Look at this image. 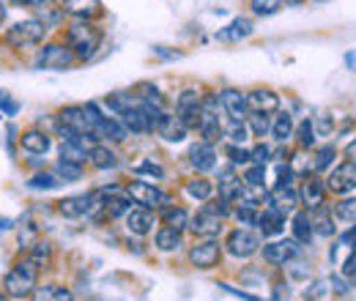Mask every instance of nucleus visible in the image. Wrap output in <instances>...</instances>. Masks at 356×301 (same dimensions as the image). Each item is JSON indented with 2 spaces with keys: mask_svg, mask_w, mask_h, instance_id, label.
<instances>
[{
  "mask_svg": "<svg viewBox=\"0 0 356 301\" xmlns=\"http://www.w3.org/2000/svg\"><path fill=\"white\" fill-rule=\"evenodd\" d=\"M264 181H266V170H264V165H252L250 170L244 172V184H261V186H264Z\"/></svg>",
  "mask_w": 356,
  "mask_h": 301,
  "instance_id": "50",
  "label": "nucleus"
},
{
  "mask_svg": "<svg viewBox=\"0 0 356 301\" xmlns=\"http://www.w3.org/2000/svg\"><path fill=\"white\" fill-rule=\"evenodd\" d=\"M200 134L206 137V143H217L222 137V124H220V110H217V96H209L203 101V113H200Z\"/></svg>",
  "mask_w": 356,
  "mask_h": 301,
  "instance_id": "11",
  "label": "nucleus"
},
{
  "mask_svg": "<svg viewBox=\"0 0 356 301\" xmlns=\"http://www.w3.org/2000/svg\"><path fill=\"white\" fill-rule=\"evenodd\" d=\"M0 299H3V296H0Z\"/></svg>",
  "mask_w": 356,
  "mask_h": 301,
  "instance_id": "63",
  "label": "nucleus"
},
{
  "mask_svg": "<svg viewBox=\"0 0 356 301\" xmlns=\"http://www.w3.org/2000/svg\"><path fill=\"white\" fill-rule=\"evenodd\" d=\"M285 216H288V211H282V209H277V206L271 203L264 214H258V227H261V233H264V236H280V233L285 230Z\"/></svg>",
  "mask_w": 356,
  "mask_h": 301,
  "instance_id": "21",
  "label": "nucleus"
},
{
  "mask_svg": "<svg viewBox=\"0 0 356 301\" xmlns=\"http://www.w3.org/2000/svg\"><path fill=\"white\" fill-rule=\"evenodd\" d=\"M3 19H6V6H3V0H0V25H3Z\"/></svg>",
  "mask_w": 356,
  "mask_h": 301,
  "instance_id": "62",
  "label": "nucleus"
},
{
  "mask_svg": "<svg viewBox=\"0 0 356 301\" xmlns=\"http://www.w3.org/2000/svg\"><path fill=\"white\" fill-rule=\"evenodd\" d=\"M334 216H337V219H343L346 225H354L356 222V197H346V200H340V203H337V209H334Z\"/></svg>",
  "mask_w": 356,
  "mask_h": 301,
  "instance_id": "41",
  "label": "nucleus"
},
{
  "mask_svg": "<svg viewBox=\"0 0 356 301\" xmlns=\"http://www.w3.org/2000/svg\"><path fill=\"white\" fill-rule=\"evenodd\" d=\"M329 288H332V279H321V282H315L310 291H305V296L307 299H323V296H329Z\"/></svg>",
  "mask_w": 356,
  "mask_h": 301,
  "instance_id": "49",
  "label": "nucleus"
},
{
  "mask_svg": "<svg viewBox=\"0 0 356 301\" xmlns=\"http://www.w3.org/2000/svg\"><path fill=\"white\" fill-rule=\"evenodd\" d=\"M282 296H288V285H274L271 299H282Z\"/></svg>",
  "mask_w": 356,
  "mask_h": 301,
  "instance_id": "58",
  "label": "nucleus"
},
{
  "mask_svg": "<svg viewBox=\"0 0 356 301\" xmlns=\"http://www.w3.org/2000/svg\"><path fill=\"white\" fill-rule=\"evenodd\" d=\"M220 258H222V247L214 238H206V241H200V244H195L189 250V260L197 268H214L220 263Z\"/></svg>",
  "mask_w": 356,
  "mask_h": 301,
  "instance_id": "13",
  "label": "nucleus"
},
{
  "mask_svg": "<svg viewBox=\"0 0 356 301\" xmlns=\"http://www.w3.org/2000/svg\"><path fill=\"white\" fill-rule=\"evenodd\" d=\"M134 172H137V175H154V178H165V170H162L156 162H148V159H145V162H140V165L134 168Z\"/></svg>",
  "mask_w": 356,
  "mask_h": 301,
  "instance_id": "47",
  "label": "nucleus"
},
{
  "mask_svg": "<svg viewBox=\"0 0 356 301\" xmlns=\"http://www.w3.org/2000/svg\"><path fill=\"white\" fill-rule=\"evenodd\" d=\"M315 124H312L310 118H305L302 124H299V129H296V140H299V145L302 148H312L315 145Z\"/></svg>",
  "mask_w": 356,
  "mask_h": 301,
  "instance_id": "40",
  "label": "nucleus"
},
{
  "mask_svg": "<svg viewBox=\"0 0 356 301\" xmlns=\"http://www.w3.org/2000/svg\"><path fill=\"white\" fill-rule=\"evenodd\" d=\"M74 63V52L69 44H47L44 49H39L33 66L36 69H52V72H60V69H69Z\"/></svg>",
  "mask_w": 356,
  "mask_h": 301,
  "instance_id": "5",
  "label": "nucleus"
},
{
  "mask_svg": "<svg viewBox=\"0 0 356 301\" xmlns=\"http://www.w3.org/2000/svg\"><path fill=\"white\" fill-rule=\"evenodd\" d=\"M250 6H252V14H258V17H271V14H277V11L285 6V0H250Z\"/></svg>",
  "mask_w": 356,
  "mask_h": 301,
  "instance_id": "39",
  "label": "nucleus"
},
{
  "mask_svg": "<svg viewBox=\"0 0 356 301\" xmlns=\"http://www.w3.org/2000/svg\"><path fill=\"white\" fill-rule=\"evenodd\" d=\"M39 299H60V301H69V299H72V293H69L66 288H58V285H49V288H42V293H39Z\"/></svg>",
  "mask_w": 356,
  "mask_h": 301,
  "instance_id": "46",
  "label": "nucleus"
},
{
  "mask_svg": "<svg viewBox=\"0 0 356 301\" xmlns=\"http://www.w3.org/2000/svg\"><path fill=\"white\" fill-rule=\"evenodd\" d=\"M63 11L77 19H96L102 17V0H63Z\"/></svg>",
  "mask_w": 356,
  "mask_h": 301,
  "instance_id": "22",
  "label": "nucleus"
},
{
  "mask_svg": "<svg viewBox=\"0 0 356 301\" xmlns=\"http://www.w3.org/2000/svg\"><path fill=\"white\" fill-rule=\"evenodd\" d=\"M312 236H315V233H312L310 214H307V211H299V214L293 216V238H296L299 244H310Z\"/></svg>",
  "mask_w": 356,
  "mask_h": 301,
  "instance_id": "32",
  "label": "nucleus"
},
{
  "mask_svg": "<svg viewBox=\"0 0 356 301\" xmlns=\"http://www.w3.org/2000/svg\"><path fill=\"white\" fill-rule=\"evenodd\" d=\"M88 159L96 170H115L118 168V156L104 145H90Z\"/></svg>",
  "mask_w": 356,
  "mask_h": 301,
  "instance_id": "26",
  "label": "nucleus"
},
{
  "mask_svg": "<svg viewBox=\"0 0 356 301\" xmlns=\"http://www.w3.org/2000/svg\"><path fill=\"white\" fill-rule=\"evenodd\" d=\"M8 227H11V219H6V216H3V219H0V233H3V230H8Z\"/></svg>",
  "mask_w": 356,
  "mask_h": 301,
  "instance_id": "61",
  "label": "nucleus"
},
{
  "mask_svg": "<svg viewBox=\"0 0 356 301\" xmlns=\"http://www.w3.org/2000/svg\"><path fill=\"white\" fill-rule=\"evenodd\" d=\"M129 197L134 203L145 206V209H165L170 203V195H165L162 189H156L154 184H145V181H132L129 184Z\"/></svg>",
  "mask_w": 356,
  "mask_h": 301,
  "instance_id": "10",
  "label": "nucleus"
},
{
  "mask_svg": "<svg viewBox=\"0 0 356 301\" xmlns=\"http://www.w3.org/2000/svg\"><path fill=\"white\" fill-rule=\"evenodd\" d=\"M0 110H3L6 115H17V110H19V104H17L14 99H8L6 93H0Z\"/></svg>",
  "mask_w": 356,
  "mask_h": 301,
  "instance_id": "54",
  "label": "nucleus"
},
{
  "mask_svg": "<svg viewBox=\"0 0 356 301\" xmlns=\"http://www.w3.org/2000/svg\"><path fill=\"white\" fill-rule=\"evenodd\" d=\"M63 181H60V175H52V172H36L31 181H28V186L31 189H44V192H49V189H58Z\"/></svg>",
  "mask_w": 356,
  "mask_h": 301,
  "instance_id": "36",
  "label": "nucleus"
},
{
  "mask_svg": "<svg viewBox=\"0 0 356 301\" xmlns=\"http://www.w3.org/2000/svg\"><path fill=\"white\" fill-rule=\"evenodd\" d=\"M118 115H121V124L127 127V131H132V134H148L151 131V121H148L140 99H134L132 104H127Z\"/></svg>",
  "mask_w": 356,
  "mask_h": 301,
  "instance_id": "15",
  "label": "nucleus"
},
{
  "mask_svg": "<svg viewBox=\"0 0 356 301\" xmlns=\"http://www.w3.org/2000/svg\"><path fill=\"white\" fill-rule=\"evenodd\" d=\"M227 137H230L236 145H241V143H247L250 129H247V124H244V121H233V124H230V129H227Z\"/></svg>",
  "mask_w": 356,
  "mask_h": 301,
  "instance_id": "45",
  "label": "nucleus"
},
{
  "mask_svg": "<svg viewBox=\"0 0 356 301\" xmlns=\"http://www.w3.org/2000/svg\"><path fill=\"white\" fill-rule=\"evenodd\" d=\"M323 195H326V186L321 181H305V189H302V200L307 209H318L323 206Z\"/></svg>",
  "mask_w": 356,
  "mask_h": 301,
  "instance_id": "30",
  "label": "nucleus"
},
{
  "mask_svg": "<svg viewBox=\"0 0 356 301\" xmlns=\"http://www.w3.org/2000/svg\"><path fill=\"white\" fill-rule=\"evenodd\" d=\"M268 203H274V206L282 209V211H291V209L299 203V195L293 192L291 184H288V186H274V192L268 195Z\"/></svg>",
  "mask_w": 356,
  "mask_h": 301,
  "instance_id": "27",
  "label": "nucleus"
},
{
  "mask_svg": "<svg viewBox=\"0 0 356 301\" xmlns=\"http://www.w3.org/2000/svg\"><path fill=\"white\" fill-rule=\"evenodd\" d=\"M47 22L42 19H25V22H17L6 31V44L14 47V49H28V47H39L47 36Z\"/></svg>",
  "mask_w": 356,
  "mask_h": 301,
  "instance_id": "3",
  "label": "nucleus"
},
{
  "mask_svg": "<svg viewBox=\"0 0 356 301\" xmlns=\"http://www.w3.org/2000/svg\"><path fill=\"white\" fill-rule=\"evenodd\" d=\"M310 222H312V233H318V236H323V238L334 236V225H332V216L326 214V209H323V206L312 209Z\"/></svg>",
  "mask_w": 356,
  "mask_h": 301,
  "instance_id": "29",
  "label": "nucleus"
},
{
  "mask_svg": "<svg viewBox=\"0 0 356 301\" xmlns=\"http://www.w3.org/2000/svg\"><path fill=\"white\" fill-rule=\"evenodd\" d=\"M268 156H271V151H268L266 145H255V148L250 151V162H252V165H266Z\"/></svg>",
  "mask_w": 356,
  "mask_h": 301,
  "instance_id": "52",
  "label": "nucleus"
},
{
  "mask_svg": "<svg viewBox=\"0 0 356 301\" xmlns=\"http://www.w3.org/2000/svg\"><path fill=\"white\" fill-rule=\"evenodd\" d=\"M302 247L296 238H285V241H271V244H264V260L271 263V266H285L291 260L299 258Z\"/></svg>",
  "mask_w": 356,
  "mask_h": 301,
  "instance_id": "12",
  "label": "nucleus"
},
{
  "mask_svg": "<svg viewBox=\"0 0 356 301\" xmlns=\"http://www.w3.org/2000/svg\"><path fill=\"white\" fill-rule=\"evenodd\" d=\"M247 124H250V131H252L255 137H264L266 131H271L268 113H255V110H250V115H247Z\"/></svg>",
  "mask_w": 356,
  "mask_h": 301,
  "instance_id": "35",
  "label": "nucleus"
},
{
  "mask_svg": "<svg viewBox=\"0 0 356 301\" xmlns=\"http://www.w3.org/2000/svg\"><path fill=\"white\" fill-rule=\"evenodd\" d=\"M189 165L197 172L214 170V168H217V151H214V145H211V143H197V145H192V151H189Z\"/></svg>",
  "mask_w": 356,
  "mask_h": 301,
  "instance_id": "19",
  "label": "nucleus"
},
{
  "mask_svg": "<svg viewBox=\"0 0 356 301\" xmlns=\"http://www.w3.org/2000/svg\"><path fill=\"white\" fill-rule=\"evenodd\" d=\"M86 110V115H88V121H90V127L96 129V134L99 137H107V140H115V143H121V140H127V127L124 124H118L115 118H110V115H104L93 101L90 104H86L83 107Z\"/></svg>",
  "mask_w": 356,
  "mask_h": 301,
  "instance_id": "4",
  "label": "nucleus"
},
{
  "mask_svg": "<svg viewBox=\"0 0 356 301\" xmlns=\"http://www.w3.org/2000/svg\"><path fill=\"white\" fill-rule=\"evenodd\" d=\"M28 250H31V258L36 260L39 266L52 258V244H49V241H36V244H33V247H28Z\"/></svg>",
  "mask_w": 356,
  "mask_h": 301,
  "instance_id": "44",
  "label": "nucleus"
},
{
  "mask_svg": "<svg viewBox=\"0 0 356 301\" xmlns=\"http://www.w3.org/2000/svg\"><path fill=\"white\" fill-rule=\"evenodd\" d=\"M11 3L19 8H44L49 0H11Z\"/></svg>",
  "mask_w": 356,
  "mask_h": 301,
  "instance_id": "57",
  "label": "nucleus"
},
{
  "mask_svg": "<svg viewBox=\"0 0 356 301\" xmlns=\"http://www.w3.org/2000/svg\"><path fill=\"white\" fill-rule=\"evenodd\" d=\"M332 162H334V148H332V145H323V148H318L312 168H315V172H323Z\"/></svg>",
  "mask_w": 356,
  "mask_h": 301,
  "instance_id": "42",
  "label": "nucleus"
},
{
  "mask_svg": "<svg viewBox=\"0 0 356 301\" xmlns=\"http://www.w3.org/2000/svg\"><path fill=\"white\" fill-rule=\"evenodd\" d=\"M227 156H230L233 165H247V162H250V151L241 148V145H236V143L227 148Z\"/></svg>",
  "mask_w": 356,
  "mask_h": 301,
  "instance_id": "48",
  "label": "nucleus"
},
{
  "mask_svg": "<svg viewBox=\"0 0 356 301\" xmlns=\"http://www.w3.org/2000/svg\"><path fill=\"white\" fill-rule=\"evenodd\" d=\"M60 159H69V162H80V165H83V162L88 159V148L63 140V145H60Z\"/></svg>",
  "mask_w": 356,
  "mask_h": 301,
  "instance_id": "38",
  "label": "nucleus"
},
{
  "mask_svg": "<svg viewBox=\"0 0 356 301\" xmlns=\"http://www.w3.org/2000/svg\"><path fill=\"white\" fill-rule=\"evenodd\" d=\"M184 241H181V230H176V227H162L159 233H156V247L162 250V252H173V250H178Z\"/></svg>",
  "mask_w": 356,
  "mask_h": 301,
  "instance_id": "31",
  "label": "nucleus"
},
{
  "mask_svg": "<svg viewBox=\"0 0 356 301\" xmlns=\"http://www.w3.org/2000/svg\"><path fill=\"white\" fill-rule=\"evenodd\" d=\"M346 159H351V162H356V140L346 148Z\"/></svg>",
  "mask_w": 356,
  "mask_h": 301,
  "instance_id": "60",
  "label": "nucleus"
},
{
  "mask_svg": "<svg viewBox=\"0 0 356 301\" xmlns=\"http://www.w3.org/2000/svg\"><path fill=\"white\" fill-rule=\"evenodd\" d=\"M247 104L255 113H277L280 110V96L268 88H255V90L247 93Z\"/></svg>",
  "mask_w": 356,
  "mask_h": 301,
  "instance_id": "20",
  "label": "nucleus"
},
{
  "mask_svg": "<svg viewBox=\"0 0 356 301\" xmlns=\"http://www.w3.org/2000/svg\"><path fill=\"white\" fill-rule=\"evenodd\" d=\"M189 230L200 238H217L222 233V214L214 211L211 206H203L197 214L189 219Z\"/></svg>",
  "mask_w": 356,
  "mask_h": 301,
  "instance_id": "7",
  "label": "nucleus"
},
{
  "mask_svg": "<svg viewBox=\"0 0 356 301\" xmlns=\"http://www.w3.org/2000/svg\"><path fill=\"white\" fill-rule=\"evenodd\" d=\"M58 124H60V127H69V129L77 131V134H83L90 145H96V140H99V134L90 127L88 115H86L83 107H63V110L58 113Z\"/></svg>",
  "mask_w": 356,
  "mask_h": 301,
  "instance_id": "8",
  "label": "nucleus"
},
{
  "mask_svg": "<svg viewBox=\"0 0 356 301\" xmlns=\"http://www.w3.org/2000/svg\"><path fill=\"white\" fill-rule=\"evenodd\" d=\"M154 131H159L168 143H181L189 129L181 124V118H178V115H170L168 110H162V113L156 115V121H154Z\"/></svg>",
  "mask_w": 356,
  "mask_h": 301,
  "instance_id": "16",
  "label": "nucleus"
},
{
  "mask_svg": "<svg viewBox=\"0 0 356 301\" xmlns=\"http://www.w3.org/2000/svg\"><path fill=\"white\" fill-rule=\"evenodd\" d=\"M162 222H165L168 227H176V230H184V227L189 225V214H186L184 209H173V206L168 209V206H165V214H162Z\"/></svg>",
  "mask_w": 356,
  "mask_h": 301,
  "instance_id": "37",
  "label": "nucleus"
},
{
  "mask_svg": "<svg viewBox=\"0 0 356 301\" xmlns=\"http://www.w3.org/2000/svg\"><path fill=\"white\" fill-rule=\"evenodd\" d=\"M343 274L348 277V279H356V250L348 255V260H346V266H343Z\"/></svg>",
  "mask_w": 356,
  "mask_h": 301,
  "instance_id": "56",
  "label": "nucleus"
},
{
  "mask_svg": "<svg viewBox=\"0 0 356 301\" xmlns=\"http://www.w3.org/2000/svg\"><path fill=\"white\" fill-rule=\"evenodd\" d=\"M340 247H346V250H356V225H351V230H346V233L340 236Z\"/></svg>",
  "mask_w": 356,
  "mask_h": 301,
  "instance_id": "55",
  "label": "nucleus"
},
{
  "mask_svg": "<svg viewBox=\"0 0 356 301\" xmlns=\"http://www.w3.org/2000/svg\"><path fill=\"white\" fill-rule=\"evenodd\" d=\"M288 184H293V170L285 168V165H280L277 168V186H288Z\"/></svg>",
  "mask_w": 356,
  "mask_h": 301,
  "instance_id": "53",
  "label": "nucleus"
},
{
  "mask_svg": "<svg viewBox=\"0 0 356 301\" xmlns=\"http://www.w3.org/2000/svg\"><path fill=\"white\" fill-rule=\"evenodd\" d=\"M93 209V195H77V197H66L58 203V211L69 219H80Z\"/></svg>",
  "mask_w": 356,
  "mask_h": 301,
  "instance_id": "23",
  "label": "nucleus"
},
{
  "mask_svg": "<svg viewBox=\"0 0 356 301\" xmlns=\"http://www.w3.org/2000/svg\"><path fill=\"white\" fill-rule=\"evenodd\" d=\"M154 225H156V216H154L151 209H145V206H137V209L127 211V227H129V233H134V236H148L154 230Z\"/></svg>",
  "mask_w": 356,
  "mask_h": 301,
  "instance_id": "18",
  "label": "nucleus"
},
{
  "mask_svg": "<svg viewBox=\"0 0 356 301\" xmlns=\"http://www.w3.org/2000/svg\"><path fill=\"white\" fill-rule=\"evenodd\" d=\"M200 113H203V99L197 96V90H184L176 101V115L186 129H197L200 124Z\"/></svg>",
  "mask_w": 356,
  "mask_h": 301,
  "instance_id": "9",
  "label": "nucleus"
},
{
  "mask_svg": "<svg viewBox=\"0 0 356 301\" xmlns=\"http://www.w3.org/2000/svg\"><path fill=\"white\" fill-rule=\"evenodd\" d=\"M236 216H238L241 225H258V211H255V206H244V203H241V209L236 211Z\"/></svg>",
  "mask_w": 356,
  "mask_h": 301,
  "instance_id": "51",
  "label": "nucleus"
},
{
  "mask_svg": "<svg viewBox=\"0 0 356 301\" xmlns=\"http://www.w3.org/2000/svg\"><path fill=\"white\" fill-rule=\"evenodd\" d=\"M225 247H227V252L233 258H252L261 250V236L255 230H250V227H238V230H233L227 236Z\"/></svg>",
  "mask_w": 356,
  "mask_h": 301,
  "instance_id": "6",
  "label": "nucleus"
},
{
  "mask_svg": "<svg viewBox=\"0 0 356 301\" xmlns=\"http://www.w3.org/2000/svg\"><path fill=\"white\" fill-rule=\"evenodd\" d=\"M55 172L60 175V181H80L83 178V165L80 162H69V159H60L58 162V168H55Z\"/></svg>",
  "mask_w": 356,
  "mask_h": 301,
  "instance_id": "34",
  "label": "nucleus"
},
{
  "mask_svg": "<svg viewBox=\"0 0 356 301\" xmlns=\"http://www.w3.org/2000/svg\"><path fill=\"white\" fill-rule=\"evenodd\" d=\"M329 189L337 192V195H348L356 189V162H346L340 168H334L332 175H329Z\"/></svg>",
  "mask_w": 356,
  "mask_h": 301,
  "instance_id": "17",
  "label": "nucleus"
},
{
  "mask_svg": "<svg viewBox=\"0 0 356 301\" xmlns=\"http://www.w3.org/2000/svg\"><path fill=\"white\" fill-rule=\"evenodd\" d=\"M66 44L72 47L77 60H90L102 44V31L90 22V19H80L74 25H69L66 31Z\"/></svg>",
  "mask_w": 356,
  "mask_h": 301,
  "instance_id": "1",
  "label": "nucleus"
},
{
  "mask_svg": "<svg viewBox=\"0 0 356 301\" xmlns=\"http://www.w3.org/2000/svg\"><path fill=\"white\" fill-rule=\"evenodd\" d=\"M19 143H22V148H25L28 154H33V156H42V154H47V151H49V145H52L49 134H47V131H39V129L25 131V134L19 137Z\"/></svg>",
  "mask_w": 356,
  "mask_h": 301,
  "instance_id": "24",
  "label": "nucleus"
},
{
  "mask_svg": "<svg viewBox=\"0 0 356 301\" xmlns=\"http://www.w3.org/2000/svg\"><path fill=\"white\" fill-rule=\"evenodd\" d=\"M271 134H274L277 143H285V140L293 134V118H291L288 113H280L277 121L271 124Z\"/></svg>",
  "mask_w": 356,
  "mask_h": 301,
  "instance_id": "33",
  "label": "nucleus"
},
{
  "mask_svg": "<svg viewBox=\"0 0 356 301\" xmlns=\"http://www.w3.org/2000/svg\"><path fill=\"white\" fill-rule=\"evenodd\" d=\"M36 282H39V263L33 258H28V260H22V263H17V266L6 274L3 288H6V293H8L11 299H22V296H31V293L36 291Z\"/></svg>",
  "mask_w": 356,
  "mask_h": 301,
  "instance_id": "2",
  "label": "nucleus"
},
{
  "mask_svg": "<svg viewBox=\"0 0 356 301\" xmlns=\"http://www.w3.org/2000/svg\"><path fill=\"white\" fill-rule=\"evenodd\" d=\"M186 195L197 203H206L214 195V184L209 178H192V181H186Z\"/></svg>",
  "mask_w": 356,
  "mask_h": 301,
  "instance_id": "28",
  "label": "nucleus"
},
{
  "mask_svg": "<svg viewBox=\"0 0 356 301\" xmlns=\"http://www.w3.org/2000/svg\"><path fill=\"white\" fill-rule=\"evenodd\" d=\"M220 101H222V110L227 113L230 121H247L250 115V104H247V96L236 88H225L220 90Z\"/></svg>",
  "mask_w": 356,
  "mask_h": 301,
  "instance_id": "14",
  "label": "nucleus"
},
{
  "mask_svg": "<svg viewBox=\"0 0 356 301\" xmlns=\"http://www.w3.org/2000/svg\"><path fill=\"white\" fill-rule=\"evenodd\" d=\"M252 33V22L247 19V17H236L227 28H222L220 33H217V39H222V42H241V39H247Z\"/></svg>",
  "mask_w": 356,
  "mask_h": 301,
  "instance_id": "25",
  "label": "nucleus"
},
{
  "mask_svg": "<svg viewBox=\"0 0 356 301\" xmlns=\"http://www.w3.org/2000/svg\"><path fill=\"white\" fill-rule=\"evenodd\" d=\"M346 66H348L351 72H356V52H348V55H346Z\"/></svg>",
  "mask_w": 356,
  "mask_h": 301,
  "instance_id": "59",
  "label": "nucleus"
},
{
  "mask_svg": "<svg viewBox=\"0 0 356 301\" xmlns=\"http://www.w3.org/2000/svg\"><path fill=\"white\" fill-rule=\"evenodd\" d=\"M129 209H132V203L127 197H110V200H104V211L110 216H124Z\"/></svg>",
  "mask_w": 356,
  "mask_h": 301,
  "instance_id": "43",
  "label": "nucleus"
}]
</instances>
